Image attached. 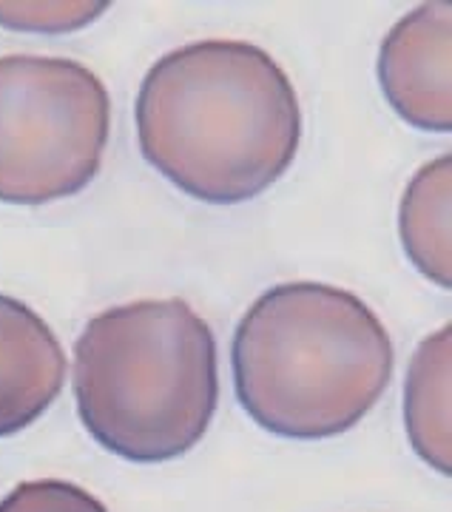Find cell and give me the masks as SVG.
<instances>
[{
	"label": "cell",
	"mask_w": 452,
	"mask_h": 512,
	"mask_svg": "<svg viewBox=\"0 0 452 512\" xmlns=\"http://www.w3.org/2000/svg\"><path fill=\"white\" fill-rule=\"evenodd\" d=\"M401 239L418 271L450 288V154L413 177L401 200Z\"/></svg>",
	"instance_id": "8"
},
{
	"label": "cell",
	"mask_w": 452,
	"mask_h": 512,
	"mask_svg": "<svg viewBox=\"0 0 452 512\" xmlns=\"http://www.w3.org/2000/svg\"><path fill=\"white\" fill-rule=\"evenodd\" d=\"M0 512H109L69 481H26L0 501Z\"/></svg>",
	"instance_id": "9"
},
{
	"label": "cell",
	"mask_w": 452,
	"mask_h": 512,
	"mask_svg": "<svg viewBox=\"0 0 452 512\" xmlns=\"http://www.w3.org/2000/svg\"><path fill=\"white\" fill-rule=\"evenodd\" d=\"M106 9V3H0V23L29 32L80 29Z\"/></svg>",
	"instance_id": "10"
},
{
	"label": "cell",
	"mask_w": 452,
	"mask_h": 512,
	"mask_svg": "<svg viewBox=\"0 0 452 512\" xmlns=\"http://www.w3.org/2000/svg\"><path fill=\"white\" fill-rule=\"evenodd\" d=\"M390 106L424 131H450V3H424L398 20L379 57Z\"/></svg>",
	"instance_id": "5"
},
{
	"label": "cell",
	"mask_w": 452,
	"mask_h": 512,
	"mask_svg": "<svg viewBox=\"0 0 452 512\" xmlns=\"http://www.w3.org/2000/svg\"><path fill=\"white\" fill-rule=\"evenodd\" d=\"M66 356L29 305L0 296V436L20 433L57 399Z\"/></svg>",
	"instance_id": "6"
},
{
	"label": "cell",
	"mask_w": 452,
	"mask_h": 512,
	"mask_svg": "<svg viewBox=\"0 0 452 512\" xmlns=\"http://www.w3.org/2000/svg\"><path fill=\"white\" fill-rule=\"evenodd\" d=\"M145 160L194 200L262 194L293 163L302 114L288 74L259 46L202 40L160 57L137 97Z\"/></svg>",
	"instance_id": "1"
},
{
	"label": "cell",
	"mask_w": 452,
	"mask_h": 512,
	"mask_svg": "<svg viewBox=\"0 0 452 512\" xmlns=\"http://www.w3.org/2000/svg\"><path fill=\"white\" fill-rule=\"evenodd\" d=\"M390 373L393 345L379 316L330 285H276L236 328V399L259 427L285 439L350 430L379 402Z\"/></svg>",
	"instance_id": "2"
},
{
	"label": "cell",
	"mask_w": 452,
	"mask_h": 512,
	"mask_svg": "<svg viewBox=\"0 0 452 512\" xmlns=\"http://www.w3.org/2000/svg\"><path fill=\"white\" fill-rule=\"evenodd\" d=\"M450 325L413 356L407 376V433L416 453L438 473H450Z\"/></svg>",
	"instance_id": "7"
},
{
	"label": "cell",
	"mask_w": 452,
	"mask_h": 512,
	"mask_svg": "<svg viewBox=\"0 0 452 512\" xmlns=\"http://www.w3.org/2000/svg\"><path fill=\"white\" fill-rule=\"evenodd\" d=\"M111 103L97 74L66 57H0V202L40 205L94 180Z\"/></svg>",
	"instance_id": "4"
},
{
	"label": "cell",
	"mask_w": 452,
	"mask_h": 512,
	"mask_svg": "<svg viewBox=\"0 0 452 512\" xmlns=\"http://www.w3.org/2000/svg\"><path fill=\"white\" fill-rule=\"evenodd\" d=\"M74 399L83 427L114 456H182L217 410L214 333L182 299L109 308L74 345Z\"/></svg>",
	"instance_id": "3"
}]
</instances>
